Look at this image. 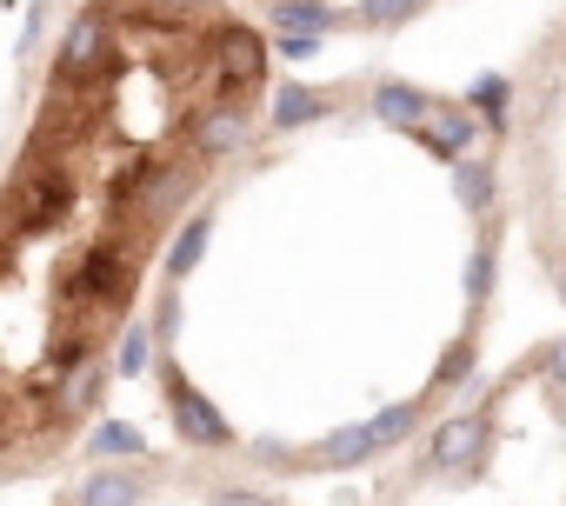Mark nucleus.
<instances>
[{
  "label": "nucleus",
  "mask_w": 566,
  "mask_h": 506,
  "mask_svg": "<svg viewBox=\"0 0 566 506\" xmlns=\"http://www.w3.org/2000/svg\"><path fill=\"white\" fill-rule=\"evenodd\" d=\"M273 48L227 0H81L0 154V486L94 433L154 274L247 160Z\"/></svg>",
  "instance_id": "f257e3e1"
},
{
  "label": "nucleus",
  "mask_w": 566,
  "mask_h": 506,
  "mask_svg": "<svg viewBox=\"0 0 566 506\" xmlns=\"http://www.w3.org/2000/svg\"><path fill=\"white\" fill-rule=\"evenodd\" d=\"M54 506H294L273 473L227 460L213 446H180V453H147V446H114L87 460Z\"/></svg>",
  "instance_id": "7ed1b4c3"
},
{
  "label": "nucleus",
  "mask_w": 566,
  "mask_h": 506,
  "mask_svg": "<svg viewBox=\"0 0 566 506\" xmlns=\"http://www.w3.org/2000/svg\"><path fill=\"white\" fill-rule=\"evenodd\" d=\"M500 200L526 267L566 314V21L533 48V61L506 87Z\"/></svg>",
  "instance_id": "f03ea898"
}]
</instances>
